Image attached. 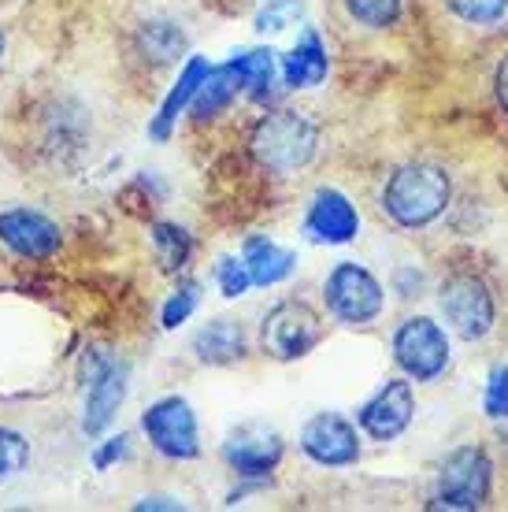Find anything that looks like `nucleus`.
<instances>
[{
    "label": "nucleus",
    "instance_id": "1",
    "mask_svg": "<svg viewBox=\"0 0 508 512\" xmlns=\"http://www.w3.org/2000/svg\"><path fill=\"white\" fill-rule=\"evenodd\" d=\"M449 201H453V179H449V171L442 164H431V160L401 164L386 179L379 197L382 212L401 231H423V227H431L434 219L449 208Z\"/></svg>",
    "mask_w": 508,
    "mask_h": 512
},
{
    "label": "nucleus",
    "instance_id": "2",
    "mask_svg": "<svg viewBox=\"0 0 508 512\" xmlns=\"http://www.w3.org/2000/svg\"><path fill=\"white\" fill-rule=\"evenodd\" d=\"M319 149V127L308 112L297 108H275L256 119L249 130V153L267 175H293L312 164Z\"/></svg>",
    "mask_w": 508,
    "mask_h": 512
},
{
    "label": "nucleus",
    "instance_id": "3",
    "mask_svg": "<svg viewBox=\"0 0 508 512\" xmlns=\"http://www.w3.org/2000/svg\"><path fill=\"white\" fill-rule=\"evenodd\" d=\"M82 379H86V401H82V435L101 438L112 427L115 412L123 409L130 390V364L108 349H86L82 357Z\"/></svg>",
    "mask_w": 508,
    "mask_h": 512
},
{
    "label": "nucleus",
    "instance_id": "4",
    "mask_svg": "<svg viewBox=\"0 0 508 512\" xmlns=\"http://www.w3.org/2000/svg\"><path fill=\"white\" fill-rule=\"evenodd\" d=\"M323 301H327V312L345 327H371L386 308V290L371 268L342 260L323 279Z\"/></svg>",
    "mask_w": 508,
    "mask_h": 512
},
{
    "label": "nucleus",
    "instance_id": "5",
    "mask_svg": "<svg viewBox=\"0 0 508 512\" xmlns=\"http://www.w3.org/2000/svg\"><path fill=\"white\" fill-rule=\"evenodd\" d=\"M438 308H442L449 331L464 342H483L497 323L494 290L475 271H453L438 286Z\"/></svg>",
    "mask_w": 508,
    "mask_h": 512
},
{
    "label": "nucleus",
    "instance_id": "6",
    "mask_svg": "<svg viewBox=\"0 0 508 512\" xmlns=\"http://www.w3.org/2000/svg\"><path fill=\"white\" fill-rule=\"evenodd\" d=\"M494 487V464L483 446H457L438 468V494L427 509H457L475 512L490 501Z\"/></svg>",
    "mask_w": 508,
    "mask_h": 512
},
{
    "label": "nucleus",
    "instance_id": "7",
    "mask_svg": "<svg viewBox=\"0 0 508 512\" xmlns=\"http://www.w3.org/2000/svg\"><path fill=\"white\" fill-rule=\"evenodd\" d=\"M323 334H327L323 316L308 301L297 297V301H279L267 312L264 323H260V346L271 360L290 364V360L308 357L323 342Z\"/></svg>",
    "mask_w": 508,
    "mask_h": 512
},
{
    "label": "nucleus",
    "instance_id": "8",
    "mask_svg": "<svg viewBox=\"0 0 508 512\" xmlns=\"http://www.w3.org/2000/svg\"><path fill=\"white\" fill-rule=\"evenodd\" d=\"M141 431L149 438V446L167 461H197L201 457V427H197V412L186 397H156L153 405L141 412Z\"/></svg>",
    "mask_w": 508,
    "mask_h": 512
},
{
    "label": "nucleus",
    "instance_id": "9",
    "mask_svg": "<svg viewBox=\"0 0 508 512\" xmlns=\"http://www.w3.org/2000/svg\"><path fill=\"white\" fill-rule=\"evenodd\" d=\"M394 364L412 383H434L449 368V334L431 316H408L394 331Z\"/></svg>",
    "mask_w": 508,
    "mask_h": 512
},
{
    "label": "nucleus",
    "instance_id": "10",
    "mask_svg": "<svg viewBox=\"0 0 508 512\" xmlns=\"http://www.w3.org/2000/svg\"><path fill=\"white\" fill-rule=\"evenodd\" d=\"M286 442L267 423H242L223 442V464L238 479H271V472L282 464Z\"/></svg>",
    "mask_w": 508,
    "mask_h": 512
},
{
    "label": "nucleus",
    "instance_id": "11",
    "mask_svg": "<svg viewBox=\"0 0 508 512\" xmlns=\"http://www.w3.org/2000/svg\"><path fill=\"white\" fill-rule=\"evenodd\" d=\"M301 453L319 468H353L360 461V431L342 412H316L301 427Z\"/></svg>",
    "mask_w": 508,
    "mask_h": 512
},
{
    "label": "nucleus",
    "instance_id": "12",
    "mask_svg": "<svg viewBox=\"0 0 508 512\" xmlns=\"http://www.w3.org/2000/svg\"><path fill=\"white\" fill-rule=\"evenodd\" d=\"M416 416V390H412V379H386V383L375 390V397H368L360 412H356V423L360 431L371 438V442H394L408 431V423Z\"/></svg>",
    "mask_w": 508,
    "mask_h": 512
},
{
    "label": "nucleus",
    "instance_id": "13",
    "mask_svg": "<svg viewBox=\"0 0 508 512\" xmlns=\"http://www.w3.org/2000/svg\"><path fill=\"white\" fill-rule=\"evenodd\" d=\"M0 242L23 260H52L64 245V231L41 208H4L0 212Z\"/></svg>",
    "mask_w": 508,
    "mask_h": 512
},
{
    "label": "nucleus",
    "instance_id": "14",
    "mask_svg": "<svg viewBox=\"0 0 508 512\" xmlns=\"http://www.w3.org/2000/svg\"><path fill=\"white\" fill-rule=\"evenodd\" d=\"M360 234V212L334 186H319L305 212V238L316 245H349Z\"/></svg>",
    "mask_w": 508,
    "mask_h": 512
},
{
    "label": "nucleus",
    "instance_id": "15",
    "mask_svg": "<svg viewBox=\"0 0 508 512\" xmlns=\"http://www.w3.org/2000/svg\"><path fill=\"white\" fill-rule=\"evenodd\" d=\"M208 71H212V64L204 60V56H190L186 60V67L178 71V82L167 90V97L160 101V108H156L153 123H149V138L153 141H167L171 134H175L178 119L190 112L193 97H197V90H201V82L208 78Z\"/></svg>",
    "mask_w": 508,
    "mask_h": 512
},
{
    "label": "nucleus",
    "instance_id": "16",
    "mask_svg": "<svg viewBox=\"0 0 508 512\" xmlns=\"http://www.w3.org/2000/svg\"><path fill=\"white\" fill-rule=\"evenodd\" d=\"M279 75L286 90H316V86L327 82V75H331V56H327V45L319 38V30L308 26L305 34H301V41L282 56Z\"/></svg>",
    "mask_w": 508,
    "mask_h": 512
},
{
    "label": "nucleus",
    "instance_id": "17",
    "mask_svg": "<svg viewBox=\"0 0 508 512\" xmlns=\"http://www.w3.org/2000/svg\"><path fill=\"white\" fill-rule=\"evenodd\" d=\"M242 264L249 268V279L253 286H279L297 271V253L279 245L267 234H249L242 242Z\"/></svg>",
    "mask_w": 508,
    "mask_h": 512
},
{
    "label": "nucleus",
    "instance_id": "18",
    "mask_svg": "<svg viewBox=\"0 0 508 512\" xmlns=\"http://www.w3.org/2000/svg\"><path fill=\"white\" fill-rule=\"evenodd\" d=\"M245 353H249V342H245L242 323L234 320H212L193 334V357L201 360V364L227 368V364L245 360Z\"/></svg>",
    "mask_w": 508,
    "mask_h": 512
},
{
    "label": "nucleus",
    "instance_id": "19",
    "mask_svg": "<svg viewBox=\"0 0 508 512\" xmlns=\"http://www.w3.org/2000/svg\"><path fill=\"white\" fill-rule=\"evenodd\" d=\"M242 93H245V82H242V71L234 67V60H227V64H212L208 78H204L197 97H193L190 112L197 119H216V116H223Z\"/></svg>",
    "mask_w": 508,
    "mask_h": 512
},
{
    "label": "nucleus",
    "instance_id": "20",
    "mask_svg": "<svg viewBox=\"0 0 508 512\" xmlns=\"http://www.w3.org/2000/svg\"><path fill=\"white\" fill-rule=\"evenodd\" d=\"M186 30L171 19H149L138 26V52L153 64H175L186 52Z\"/></svg>",
    "mask_w": 508,
    "mask_h": 512
},
{
    "label": "nucleus",
    "instance_id": "21",
    "mask_svg": "<svg viewBox=\"0 0 508 512\" xmlns=\"http://www.w3.org/2000/svg\"><path fill=\"white\" fill-rule=\"evenodd\" d=\"M149 238H153V249H156V264H160L167 275H182L193 256L190 231L171 223V219H156L153 227H149Z\"/></svg>",
    "mask_w": 508,
    "mask_h": 512
},
{
    "label": "nucleus",
    "instance_id": "22",
    "mask_svg": "<svg viewBox=\"0 0 508 512\" xmlns=\"http://www.w3.org/2000/svg\"><path fill=\"white\" fill-rule=\"evenodd\" d=\"M230 60L242 71L245 93L253 101L264 104L271 97V90H275V78H279V56L271 49H249V52H234Z\"/></svg>",
    "mask_w": 508,
    "mask_h": 512
},
{
    "label": "nucleus",
    "instance_id": "23",
    "mask_svg": "<svg viewBox=\"0 0 508 512\" xmlns=\"http://www.w3.org/2000/svg\"><path fill=\"white\" fill-rule=\"evenodd\" d=\"M349 19L360 26H368V30H386V26H394L405 12V0H342Z\"/></svg>",
    "mask_w": 508,
    "mask_h": 512
},
{
    "label": "nucleus",
    "instance_id": "24",
    "mask_svg": "<svg viewBox=\"0 0 508 512\" xmlns=\"http://www.w3.org/2000/svg\"><path fill=\"white\" fill-rule=\"evenodd\" d=\"M197 305H201V282L182 279L175 286V294L167 297L164 308H160V327H164V331H175V327H182V323L197 312Z\"/></svg>",
    "mask_w": 508,
    "mask_h": 512
},
{
    "label": "nucleus",
    "instance_id": "25",
    "mask_svg": "<svg viewBox=\"0 0 508 512\" xmlns=\"http://www.w3.org/2000/svg\"><path fill=\"white\" fill-rule=\"evenodd\" d=\"M305 19V0H267L256 12V30L260 34H282Z\"/></svg>",
    "mask_w": 508,
    "mask_h": 512
},
{
    "label": "nucleus",
    "instance_id": "26",
    "mask_svg": "<svg viewBox=\"0 0 508 512\" xmlns=\"http://www.w3.org/2000/svg\"><path fill=\"white\" fill-rule=\"evenodd\" d=\"M30 464V442L26 435L12 431V427H0V483L15 479Z\"/></svg>",
    "mask_w": 508,
    "mask_h": 512
},
{
    "label": "nucleus",
    "instance_id": "27",
    "mask_svg": "<svg viewBox=\"0 0 508 512\" xmlns=\"http://www.w3.org/2000/svg\"><path fill=\"white\" fill-rule=\"evenodd\" d=\"M449 12L471 26H494L505 19L508 0H449Z\"/></svg>",
    "mask_w": 508,
    "mask_h": 512
},
{
    "label": "nucleus",
    "instance_id": "28",
    "mask_svg": "<svg viewBox=\"0 0 508 512\" xmlns=\"http://www.w3.org/2000/svg\"><path fill=\"white\" fill-rule=\"evenodd\" d=\"M216 282H219V294L230 297V301H234V297H245L249 294V286H253L249 268L242 264V256H219Z\"/></svg>",
    "mask_w": 508,
    "mask_h": 512
},
{
    "label": "nucleus",
    "instance_id": "29",
    "mask_svg": "<svg viewBox=\"0 0 508 512\" xmlns=\"http://www.w3.org/2000/svg\"><path fill=\"white\" fill-rule=\"evenodd\" d=\"M483 412L490 416V420H508V364L494 368L490 379H486Z\"/></svg>",
    "mask_w": 508,
    "mask_h": 512
},
{
    "label": "nucleus",
    "instance_id": "30",
    "mask_svg": "<svg viewBox=\"0 0 508 512\" xmlns=\"http://www.w3.org/2000/svg\"><path fill=\"white\" fill-rule=\"evenodd\" d=\"M127 457H130V435H112L93 446V468L97 472H112L115 464L127 461Z\"/></svg>",
    "mask_w": 508,
    "mask_h": 512
},
{
    "label": "nucleus",
    "instance_id": "31",
    "mask_svg": "<svg viewBox=\"0 0 508 512\" xmlns=\"http://www.w3.org/2000/svg\"><path fill=\"white\" fill-rule=\"evenodd\" d=\"M394 282H397V294H401V297H420V286H423V275H420V271L397 268Z\"/></svg>",
    "mask_w": 508,
    "mask_h": 512
},
{
    "label": "nucleus",
    "instance_id": "32",
    "mask_svg": "<svg viewBox=\"0 0 508 512\" xmlns=\"http://www.w3.org/2000/svg\"><path fill=\"white\" fill-rule=\"evenodd\" d=\"M134 509H182V501H175V498H167V494H153V498H141V501H134Z\"/></svg>",
    "mask_w": 508,
    "mask_h": 512
},
{
    "label": "nucleus",
    "instance_id": "33",
    "mask_svg": "<svg viewBox=\"0 0 508 512\" xmlns=\"http://www.w3.org/2000/svg\"><path fill=\"white\" fill-rule=\"evenodd\" d=\"M494 86H497V101H501V108H505V112H508V56H505V60H501V67H497Z\"/></svg>",
    "mask_w": 508,
    "mask_h": 512
},
{
    "label": "nucleus",
    "instance_id": "34",
    "mask_svg": "<svg viewBox=\"0 0 508 512\" xmlns=\"http://www.w3.org/2000/svg\"><path fill=\"white\" fill-rule=\"evenodd\" d=\"M4 49H8V38H4V26H0V60H4Z\"/></svg>",
    "mask_w": 508,
    "mask_h": 512
}]
</instances>
